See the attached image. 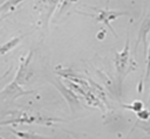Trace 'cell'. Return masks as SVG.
I'll use <instances>...</instances> for the list:
<instances>
[{
    "label": "cell",
    "instance_id": "1",
    "mask_svg": "<svg viewBox=\"0 0 150 139\" xmlns=\"http://www.w3.org/2000/svg\"><path fill=\"white\" fill-rule=\"evenodd\" d=\"M128 42L129 41H127L124 50L116 56V68H117V72L120 74V86H121V81L125 74V69L128 65V57H129V43Z\"/></svg>",
    "mask_w": 150,
    "mask_h": 139
},
{
    "label": "cell",
    "instance_id": "2",
    "mask_svg": "<svg viewBox=\"0 0 150 139\" xmlns=\"http://www.w3.org/2000/svg\"><path fill=\"white\" fill-rule=\"evenodd\" d=\"M150 30V14L145 18V20L143 21L141 28H139V33H138V42L141 40H143V43H144V48H145V42H146V35H148V32Z\"/></svg>",
    "mask_w": 150,
    "mask_h": 139
},
{
    "label": "cell",
    "instance_id": "3",
    "mask_svg": "<svg viewBox=\"0 0 150 139\" xmlns=\"http://www.w3.org/2000/svg\"><path fill=\"white\" fill-rule=\"evenodd\" d=\"M123 14H127V13H118L114 11H100V15L97 16V20L103 21L105 25H109V19H115Z\"/></svg>",
    "mask_w": 150,
    "mask_h": 139
},
{
    "label": "cell",
    "instance_id": "4",
    "mask_svg": "<svg viewBox=\"0 0 150 139\" xmlns=\"http://www.w3.org/2000/svg\"><path fill=\"white\" fill-rule=\"evenodd\" d=\"M19 41H20V37H15V39H13V40L6 42L5 44L0 46V56L4 55V54H6V53H8L9 50H12V49L19 43Z\"/></svg>",
    "mask_w": 150,
    "mask_h": 139
},
{
    "label": "cell",
    "instance_id": "5",
    "mask_svg": "<svg viewBox=\"0 0 150 139\" xmlns=\"http://www.w3.org/2000/svg\"><path fill=\"white\" fill-rule=\"evenodd\" d=\"M149 72H150V48H149V55H148V67H146V76H149Z\"/></svg>",
    "mask_w": 150,
    "mask_h": 139
},
{
    "label": "cell",
    "instance_id": "6",
    "mask_svg": "<svg viewBox=\"0 0 150 139\" xmlns=\"http://www.w3.org/2000/svg\"><path fill=\"white\" fill-rule=\"evenodd\" d=\"M9 70H11V69H9ZM9 70H7V71H6V72H5V74H4L2 76H0V79H1V78H4V77H6V76H7V75L9 74Z\"/></svg>",
    "mask_w": 150,
    "mask_h": 139
},
{
    "label": "cell",
    "instance_id": "7",
    "mask_svg": "<svg viewBox=\"0 0 150 139\" xmlns=\"http://www.w3.org/2000/svg\"><path fill=\"white\" fill-rule=\"evenodd\" d=\"M109 2H110V0H105V5H109Z\"/></svg>",
    "mask_w": 150,
    "mask_h": 139
}]
</instances>
